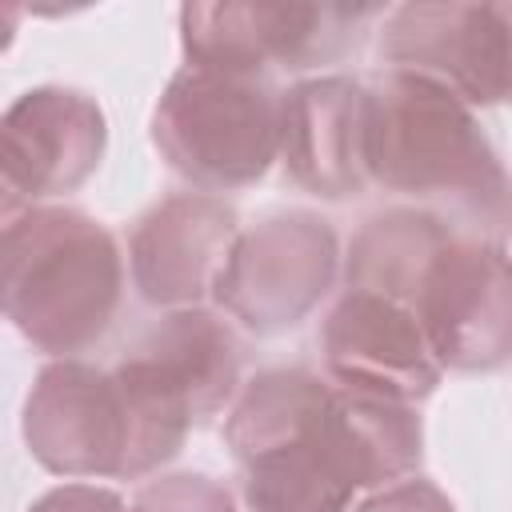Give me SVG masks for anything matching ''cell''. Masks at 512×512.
<instances>
[{
	"label": "cell",
	"mask_w": 512,
	"mask_h": 512,
	"mask_svg": "<svg viewBox=\"0 0 512 512\" xmlns=\"http://www.w3.org/2000/svg\"><path fill=\"white\" fill-rule=\"evenodd\" d=\"M372 184L412 200L464 236L500 240L512 228V180L476 108L444 84L384 68L368 80Z\"/></svg>",
	"instance_id": "1"
},
{
	"label": "cell",
	"mask_w": 512,
	"mask_h": 512,
	"mask_svg": "<svg viewBox=\"0 0 512 512\" xmlns=\"http://www.w3.org/2000/svg\"><path fill=\"white\" fill-rule=\"evenodd\" d=\"M420 460L412 404L336 388L300 432L240 464V500L248 512H348L360 492L416 476Z\"/></svg>",
	"instance_id": "2"
},
{
	"label": "cell",
	"mask_w": 512,
	"mask_h": 512,
	"mask_svg": "<svg viewBox=\"0 0 512 512\" xmlns=\"http://www.w3.org/2000/svg\"><path fill=\"white\" fill-rule=\"evenodd\" d=\"M120 296V244L88 212L44 204L4 220V312L36 352L76 360L112 328Z\"/></svg>",
	"instance_id": "3"
},
{
	"label": "cell",
	"mask_w": 512,
	"mask_h": 512,
	"mask_svg": "<svg viewBox=\"0 0 512 512\" xmlns=\"http://www.w3.org/2000/svg\"><path fill=\"white\" fill-rule=\"evenodd\" d=\"M284 140V88L184 64L152 108L160 160L200 192H236L268 176Z\"/></svg>",
	"instance_id": "4"
},
{
	"label": "cell",
	"mask_w": 512,
	"mask_h": 512,
	"mask_svg": "<svg viewBox=\"0 0 512 512\" xmlns=\"http://www.w3.org/2000/svg\"><path fill=\"white\" fill-rule=\"evenodd\" d=\"M384 16L388 8L380 4H184L180 48L196 68L272 80V72H308L356 52Z\"/></svg>",
	"instance_id": "5"
},
{
	"label": "cell",
	"mask_w": 512,
	"mask_h": 512,
	"mask_svg": "<svg viewBox=\"0 0 512 512\" xmlns=\"http://www.w3.org/2000/svg\"><path fill=\"white\" fill-rule=\"evenodd\" d=\"M336 276V228L316 212L288 208L240 232L212 300L240 328L280 336L320 308V300L336 288Z\"/></svg>",
	"instance_id": "6"
},
{
	"label": "cell",
	"mask_w": 512,
	"mask_h": 512,
	"mask_svg": "<svg viewBox=\"0 0 512 512\" xmlns=\"http://www.w3.org/2000/svg\"><path fill=\"white\" fill-rule=\"evenodd\" d=\"M388 68L428 76L472 108L512 104V0H416L380 24Z\"/></svg>",
	"instance_id": "7"
},
{
	"label": "cell",
	"mask_w": 512,
	"mask_h": 512,
	"mask_svg": "<svg viewBox=\"0 0 512 512\" xmlns=\"http://www.w3.org/2000/svg\"><path fill=\"white\" fill-rule=\"evenodd\" d=\"M24 444L56 476L132 480V412L112 368L52 360L24 400Z\"/></svg>",
	"instance_id": "8"
},
{
	"label": "cell",
	"mask_w": 512,
	"mask_h": 512,
	"mask_svg": "<svg viewBox=\"0 0 512 512\" xmlns=\"http://www.w3.org/2000/svg\"><path fill=\"white\" fill-rule=\"evenodd\" d=\"M452 372L512 364V256L500 240L456 232L424 276L412 308Z\"/></svg>",
	"instance_id": "9"
},
{
	"label": "cell",
	"mask_w": 512,
	"mask_h": 512,
	"mask_svg": "<svg viewBox=\"0 0 512 512\" xmlns=\"http://www.w3.org/2000/svg\"><path fill=\"white\" fill-rule=\"evenodd\" d=\"M104 148L108 120L88 92L64 84L20 92L0 120L4 220L76 192L100 168Z\"/></svg>",
	"instance_id": "10"
},
{
	"label": "cell",
	"mask_w": 512,
	"mask_h": 512,
	"mask_svg": "<svg viewBox=\"0 0 512 512\" xmlns=\"http://www.w3.org/2000/svg\"><path fill=\"white\" fill-rule=\"evenodd\" d=\"M320 352L336 388L412 408L428 400L444 376V364L408 304L352 288H344L324 316Z\"/></svg>",
	"instance_id": "11"
},
{
	"label": "cell",
	"mask_w": 512,
	"mask_h": 512,
	"mask_svg": "<svg viewBox=\"0 0 512 512\" xmlns=\"http://www.w3.org/2000/svg\"><path fill=\"white\" fill-rule=\"evenodd\" d=\"M240 240L236 208L212 192H176L152 204L128 240L136 292L156 308H200Z\"/></svg>",
	"instance_id": "12"
},
{
	"label": "cell",
	"mask_w": 512,
	"mask_h": 512,
	"mask_svg": "<svg viewBox=\"0 0 512 512\" xmlns=\"http://www.w3.org/2000/svg\"><path fill=\"white\" fill-rule=\"evenodd\" d=\"M372 96L352 76H308L284 92L280 164L292 184L320 200H352L372 188L368 172Z\"/></svg>",
	"instance_id": "13"
},
{
	"label": "cell",
	"mask_w": 512,
	"mask_h": 512,
	"mask_svg": "<svg viewBox=\"0 0 512 512\" xmlns=\"http://www.w3.org/2000/svg\"><path fill=\"white\" fill-rule=\"evenodd\" d=\"M144 376H152L192 424H208L240 396V340L232 324L208 308H176L160 316L124 352Z\"/></svg>",
	"instance_id": "14"
},
{
	"label": "cell",
	"mask_w": 512,
	"mask_h": 512,
	"mask_svg": "<svg viewBox=\"0 0 512 512\" xmlns=\"http://www.w3.org/2000/svg\"><path fill=\"white\" fill-rule=\"evenodd\" d=\"M456 236L452 224L424 208H388L360 224L344 256V284L352 292L388 296L416 308L428 268Z\"/></svg>",
	"instance_id": "15"
},
{
	"label": "cell",
	"mask_w": 512,
	"mask_h": 512,
	"mask_svg": "<svg viewBox=\"0 0 512 512\" xmlns=\"http://www.w3.org/2000/svg\"><path fill=\"white\" fill-rule=\"evenodd\" d=\"M132 512H236V500L220 480L204 472H176L148 480L136 492Z\"/></svg>",
	"instance_id": "16"
},
{
	"label": "cell",
	"mask_w": 512,
	"mask_h": 512,
	"mask_svg": "<svg viewBox=\"0 0 512 512\" xmlns=\"http://www.w3.org/2000/svg\"><path fill=\"white\" fill-rule=\"evenodd\" d=\"M356 512H456V504L424 476H408L392 488H380L372 500H364Z\"/></svg>",
	"instance_id": "17"
},
{
	"label": "cell",
	"mask_w": 512,
	"mask_h": 512,
	"mask_svg": "<svg viewBox=\"0 0 512 512\" xmlns=\"http://www.w3.org/2000/svg\"><path fill=\"white\" fill-rule=\"evenodd\" d=\"M28 512H132L120 492L100 484H60L44 492Z\"/></svg>",
	"instance_id": "18"
}]
</instances>
